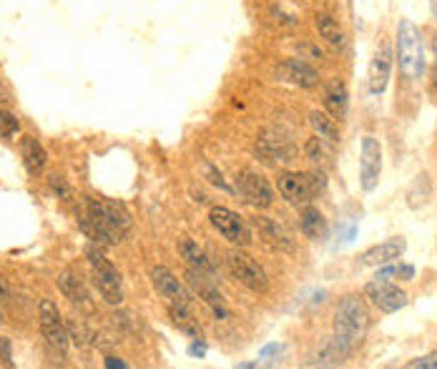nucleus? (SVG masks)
<instances>
[{
  "label": "nucleus",
  "instance_id": "a19ab883",
  "mask_svg": "<svg viewBox=\"0 0 437 369\" xmlns=\"http://www.w3.org/2000/svg\"><path fill=\"white\" fill-rule=\"evenodd\" d=\"M430 3V11H432V18L437 21V0H427Z\"/></svg>",
  "mask_w": 437,
  "mask_h": 369
},
{
  "label": "nucleus",
  "instance_id": "dca6fc26",
  "mask_svg": "<svg viewBox=\"0 0 437 369\" xmlns=\"http://www.w3.org/2000/svg\"><path fill=\"white\" fill-rule=\"evenodd\" d=\"M277 76L282 78V81L297 86V89H314V86H319V73H317V68H312L310 63L302 61V58H284L277 66Z\"/></svg>",
  "mask_w": 437,
  "mask_h": 369
},
{
  "label": "nucleus",
  "instance_id": "ddd939ff",
  "mask_svg": "<svg viewBox=\"0 0 437 369\" xmlns=\"http://www.w3.org/2000/svg\"><path fill=\"white\" fill-rule=\"evenodd\" d=\"M365 294L380 312H385V314H395V312L407 307V302H409L407 292H402L399 287H395V284L382 281V279L370 281L365 287Z\"/></svg>",
  "mask_w": 437,
  "mask_h": 369
},
{
  "label": "nucleus",
  "instance_id": "473e14b6",
  "mask_svg": "<svg viewBox=\"0 0 437 369\" xmlns=\"http://www.w3.org/2000/svg\"><path fill=\"white\" fill-rule=\"evenodd\" d=\"M284 357V347L282 344H266L259 352V364H279Z\"/></svg>",
  "mask_w": 437,
  "mask_h": 369
},
{
  "label": "nucleus",
  "instance_id": "cd10ccee",
  "mask_svg": "<svg viewBox=\"0 0 437 369\" xmlns=\"http://www.w3.org/2000/svg\"><path fill=\"white\" fill-rule=\"evenodd\" d=\"M430 196H432L430 176H427V174H420V176L415 178V183H412L409 191H407V206L409 209H422V206L430 201Z\"/></svg>",
  "mask_w": 437,
  "mask_h": 369
},
{
  "label": "nucleus",
  "instance_id": "f704fd0d",
  "mask_svg": "<svg viewBox=\"0 0 437 369\" xmlns=\"http://www.w3.org/2000/svg\"><path fill=\"white\" fill-rule=\"evenodd\" d=\"M409 369H437V352L425 354V357H417L407 364Z\"/></svg>",
  "mask_w": 437,
  "mask_h": 369
},
{
  "label": "nucleus",
  "instance_id": "e433bc0d",
  "mask_svg": "<svg viewBox=\"0 0 437 369\" xmlns=\"http://www.w3.org/2000/svg\"><path fill=\"white\" fill-rule=\"evenodd\" d=\"M188 354L191 357H206V344H204V339H191V347H188Z\"/></svg>",
  "mask_w": 437,
  "mask_h": 369
},
{
  "label": "nucleus",
  "instance_id": "4468645a",
  "mask_svg": "<svg viewBox=\"0 0 437 369\" xmlns=\"http://www.w3.org/2000/svg\"><path fill=\"white\" fill-rule=\"evenodd\" d=\"M390 76H392V48L390 45H380L375 50L370 61V71H367V89L372 96H382L387 91Z\"/></svg>",
  "mask_w": 437,
  "mask_h": 369
},
{
  "label": "nucleus",
  "instance_id": "7c9ffc66",
  "mask_svg": "<svg viewBox=\"0 0 437 369\" xmlns=\"http://www.w3.org/2000/svg\"><path fill=\"white\" fill-rule=\"evenodd\" d=\"M18 131H21V121H18L13 113L0 108V136L13 138V136H18Z\"/></svg>",
  "mask_w": 437,
  "mask_h": 369
},
{
  "label": "nucleus",
  "instance_id": "9b49d317",
  "mask_svg": "<svg viewBox=\"0 0 437 369\" xmlns=\"http://www.w3.org/2000/svg\"><path fill=\"white\" fill-rule=\"evenodd\" d=\"M237 188H239V193L246 198V204H251L254 209H269V206L274 204V188H271V183L256 171L239 174Z\"/></svg>",
  "mask_w": 437,
  "mask_h": 369
},
{
  "label": "nucleus",
  "instance_id": "4c0bfd02",
  "mask_svg": "<svg viewBox=\"0 0 437 369\" xmlns=\"http://www.w3.org/2000/svg\"><path fill=\"white\" fill-rule=\"evenodd\" d=\"M397 279H402V281H412V279H415V266L399 264V266H397Z\"/></svg>",
  "mask_w": 437,
  "mask_h": 369
},
{
  "label": "nucleus",
  "instance_id": "6ab92c4d",
  "mask_svg": "<svg viewBox=\"0 0 437 369\" xmlns=\"http://www.w3.org/2000/svg\"><path fill=\"white\" fill-rule=\"evenodd\" d=\"M178 254H181V259L188 264V269L201 271V274H206V276H211V279H216V266L211 264V259L206 256V251H204V249H201L199 244H196L191 237L178 239Z\"/></svg>",
  "mask_w": 437,
  "mask_h": 369
},
{
  "label": "nucleus",
  "instance_id": "79ce46f5",
  "mask_svg": "<svg viewBox=\"0 0 437 369\" xmlns=\"http://www.w3.org/2000/svg\"><path fill=\"white\" fill-rule=\"evenodd\" d=\"M6 324V314H3V307H0V327Z\"/></svg>",
  "mask_w": 437,
  "mask_h": 369
},
{
  "label": "nucleus",
  "instance_id": "412c9836",
  "mask_svg": "<svg viewBox=\"0 0 437 369\" xmlns=\"http://www.w3.org/2000/svg\"><path fill=\"white\" fill-rule=\"evenodd\" d=\"M347 108H349L347 86H344L339 78H332L324 89V110L334 118V121H342V118L347 116Z\"/></svg>",
  "mask_w": 437,
  "mask_h": 369
},
{
  "label": "nucleus",
  "instance_id": "4be33fe9",
  "mask_svg": "<svg viewBox=\"0 0 437 369\" xmlns=\"http://www.w3.org/2000/svg\"><path fill=\"white\" fill-rule=\"evenodd\" d=\"M21 156H23V166L30 176H40L48 164V154H45L43 144H40L35 136H23L21 138Z\"/></svg>",
  "mask_w": 437,
  "mask_h": 369
},
{
  "label": "nucleus",
  "instance_id": "58836bf2",
  "mask_svg": "<svg viewBox=\"0 0 437 369\" xmlns=\"http://www.w3.org/2000/svg\"><path fill=\"white\" fill-rule=\"evenodd\" d=\"M103 364H106L108 369H126V367H128V364L123 362L121 357H113V354H108V357L103 359Z\"/></svg>",
  "mask_w": 437,
  "mask_h": 369
},
{
  "label": "nucleus",
  "instance_id": "7ed1b4c3",
  "mask_svg": "<svg viewBox=\"0 0 437 369\" xmlns=\"http://www.w3.org/2000/svg\"><path fill=\"white\" fill-rule=\"evenodd\" d=\"M367 329H370V314H367L365 302L357 294H347L339 299L334 309V334L344 339L352 349H357L367 336Z\"/></svg>",
  "mask_w": 437,
  "mask_h": 369
},
{
  "label": "nucleus",
  "instance_id": "9d476101",
  "mask_svg": "<svg viewBox=\"0 0 437 369\" xmlns=\"http://www.w3.org/2000/svg\"><path fill=\"white\" fill-rule=\"evenodd\" d=\"M382 176V144L375 136H365L360 146V183L367 193L375 191Z\"/></svg>",
  "mask_w": 437,
  "mask_h": 369
},
{
  "label": "nucleus",
  "instance_id": "393cba45",
  "mask_svg": "<svg viewBox=\"0 0 437 369\" xmlns=\"http://www.w3.org/2000/svg\"><path fill=\"white\" fill-rule=\"evenodd\" d=\"M93 287L98 289L101 299L111 307H121L123 302V289H121V276L116 274H101V271H91Z\"/></svg>",
  "mask_w": 437,
  "mask_h": 369
},
{
  "label": "nucleus",
  "instance_id": "6e6552de",
  "mask_svg": "<svg viewBox=\"0 0 437 369\" xmlns=\"http://www.w3.org/2000/svg\"><path fill=\"white\" fill-rule=\"evenodd\" d=\"M254 154H256V159L264 161V164H269V166L287 164L294 156V146L282 131H277V128H264V131L256 136Z\"/></svg>",
  "mask_w": 437,
  "mask_h": 369
},
{
  "label": "nucleus",
  "instance_id": "0eeeda50",
  "mask_svg": "<svg viewBox=\"0 0 437 369\" xmlns=\"http://www.w3.org/2000/svg\"><path fill=\"white\" fill-rule=\"evenodd\" d=\"M38 322H40V331H43V339L48 342V347L58 354H66L68 349V331H66V322H63L61 312H58V304L53 299H43L38 307Z\"/></svg>",
  "mask_w": 437,
  "mask_h": 369
},
{
  "label": "nucleus",
  "instance_id": "c756f323",
  "mask_svg": "<svg viewBox=\"0 0 437 369\" xmlns=\"http://www.w3.org/2000/svg\"><path fill=\"white\" fill-rule=\"evenodd\" d=\"M201 171H204V178L211 183V186L222 188V191H227V193H232V191H234V186L227 181V178H224V174L219 171V169H216L214 164H209V161H206V164L201 166Z\"/></svg>",
  "mask_w": 437,
  "mask_h": 369
},
{
  "label": "nucleus",
  "instance_id": "c85d7f7f",
  "mask_svg": "<svg viewBox=\"0 0 437 369\" xmlns=\"http://www.w3.org/2000/svg\"><path fill=\"white\" fill-rule=\"evenodd\" d=\"M66 331H68V339H71L76 347H89L93 344V331L89 329L84 319H78V317H71L66 319Z\"/></svg>",
  "mask_w": 437,
  "mask_h": 369
},
{
  "label": "nucleus",
  "instance_id": "2eb2a0df",
  "mask_svg": "<svg viewBox=\"0 0 437 369\" xmlns=\"http://www.w3.org/2000/svg\"><path fill=\"white\" fill-rule=\"evenodd\" d=\"M251 229L259 234V239L264 244H269L271 249H277V251H287L292 254L294 251V239L292 234L284 229L279 221H271L269 216H254L251 219Z\"/></svg>",
  "mask_w": 437,
  "mask_h": 369
},
{
  "label": "nucleus",
  "instance_id": "aec40b11",
  "mask_svg": "<svg viewBox=\"0 0 437 369\" xmlns=\"http://www.w3.org/2000/svg\"><path fill=\"white\" fill-rule=\"evenodd\" d=\"M354 349L349 347L344 339H339L337 334L332 336V339H327L324 344L319 347V352H317L314 362H310L312 367H339V364L344 362V359L352 357Z\"/></svg>",
  "mask_w": 437,
  "mask_h": 369
},
{
  "label": "nucleus",
  "instance_id": "a878e982",
  "mask_svg": "<svg viewBox=\"0 0 437 369\" xmlns=\"http://www.w3.org/2000/svg\"><path fill=\"white\" fill-rule=\"evenodd\" d=\"M169 317H171L174 327L181 334H186L188 339H204V329H201L199 319L191 314L188 307H174V304H169Z\"/></svg>",
  "mask_w": 437,
  "mask_h": 369
},
{
  "label": "nucleus",
  "instance_id": "f257e3e1",
  "mask_svg": "<svg viewBox=\"0 0 437 369\" xmlns=\"http://www.w3.org/2000/svg\"><path fill=\"white\" fill-rule=\"evenodd\" d=\"M78 226L91 242L101 246H118L131 232V214L123 204L111 198L84 196L76 211Z\"/></svg>",
  "mask_w": 437,
  "mask_h": 369
},
{
  "label": "nucleus",
  "instance_id": "ea45409f",
  "mask_svg": "<svg viewBox=\"0 0 437 369\" xmlns=\"http://www.w3.org/2000/svg\"><path fill=\"white\" fill-rule=\"evenodd\" d=\"M113 319H116V324H121L126 331H131V314H126V312H116Z\"/></svg>",
  "mask_w": 437,
  "mask_h": 369
},
{
  "label": "nucleus",
  "instance_id": "72a5a7b5",
  "mask_svg": "<svg viewBox=\"0 0 437 369\" xmlns=\"http://www.w3.org/2000/svg\"><path fill=\"white\" fill-rule=\"evenodd\" d=\"M305 151H307V159H310L312 164H322V161H324V146H322V138L319 136L310 138V141H307V146H305Z\"/></svg>",
  "mask_w": 437,
  "mask_h": 369
},
{
  "label": "nucleus",
  "instance_id": "1a4fd4ad",
  "mask_svg": "<svg viewBox=\"0 0 437 369\" xmlns=\"http://www.w3.org/2000/svg\"><path fill=\"white\" fill-rule=\"evenodd\" d=\"M186 284L191 287V292L206 304V307L214 312L216 319H229V309H227V302H224L222 292L216 287V281L211 276L201 274V271H194L188 269L186 271Z\"/></svg>",
  "mask_w": 437,
  "mask_h": 369
},
{
  "label": "nucleus",
  "instance_id": "bb28decb",
  "mask_svg": "<svg viewBox=\"0 0 437 369\" xmlns=\"http://www.w3.org/2000/svg\"><path fill=\"white\" fill-rule=\"evenodd\" d=\"M310 126L314 128V133L319 138H324V141H329V144H339L342 141V131H339L337 121H334L329 113H322V110H314L310 116Z\"/></svg>",
  "mask_w": 437,
  "mask_h": 369
},
{
  "label": "nucleus",
  "instance_id": "f03ea898",
  "mask_svg": "<svg viewBox=\"0 0 437 369\" xmlns=\"http://www.w3.org/2000/svg\"><path fill=\"white\" fill-rule=\"evenodd\" d=\"M397 63L399 71L407 81H420L425 76L427 58H425V43H422L420 28L412 21L402 18L397 23Z\"/></svg>",
  "mask_w": 437,
  "mask_h": 369
},
{
  "label": "nucleus",
  "instance_id": "b1692460",
  "mask_svg": "<svg viewBox=\"0 0 437 369\" xmlns=\"http://www.w3.org/2000/svg\"><path fill=\"white\" fill-rule=\"evenodd\" d=\"M299 226H302V234L310 242H324L327 234H329V226H327V219L322 216V211L310 204L305 206V211L299 216Z\"/></svg>",
  "mask_w": 437,
  "mask_h": 369
},
{
  "label": "nucleus",
  "instance_id": "f3484780",
  "mask_svg": "<svg viewBox=\"0 0 437 369\" xmlns=\"http://www.w3.org/2000/svg\"><path fill=\"white\" fill-rule=\"evenodd\" d=\"M404 249H407V242H404L402 237H395L382 244H375V246H370L367 251H362L357 261H360L362 266H385V264H390V261H397L404 254Z\"/></svg>",
  "mask_w": 437,
  "mask_h": 369
},
{
  "label": "nucleus",
  "instance_id": "c9c22d12",
  "mask_svg": "<svg viewBox=\"0 0 437 369\" xmlns=\"http://www.w3.org/2000/svg\"><path fill=\"white\" fill-rule=\"evenodd\" d=\"M0 362L6 367H13V344L8 336H0Z\"/></svg>",
  "mask_w": 437,
  "mask_h": 369
},
{
  "label": "nucleus",
  "instance_id": "f8f14e48",
  "mask_svg": "<svg viewBox=\"0 0 437 369\" xmlns=\"http://www.w3.org/2000/svg\"><path fill=\"white\" fill-rule=\"evenodd\" d=\"M151 284H154V289L161 297L166 299V304L191 309V294H188V289L176 279V274H174L171 269H166V266H154V269H151Z\"/></svg>",
  "mask_w": 437,
  "mask_h": 369
},
{
  "label": "nucleus",
  "instance_id": "a211bd4d",
  "mask_svg": "<svg viewBox=\"0 0 437 369\" xmlns=\"http://www.w3.org/2000/svg\"><path fill=\"white\" fill-rule=\"evenodd\" d=\"M56 284H58V289H61V294L73 304V307L84 309V312H93V302H91L89 289H86V284L78 279L76 274L63 271V274H58Z\"/></svg>",
  "mask_w": 437,
  "mask_h": 369
},
{
  "label": "nucleus",
  "instance_id": "2f4dec72",
  "mask_svg": "<svg viewBox=\"0 0 437 369\" xmlns=\"http://www.w3.org/2000/svg\"><path fill=\"white\" fill-rule=\"evenodd\" d=\"M48 186H50V191H53L58 198H61V201H71V198H73L71 183H68L63 176H58V174H53V176L48 178Z\"/></svg>",
  "mask_w": 437,
  "mask_h": 369
},
{
  "label": "nucleus",
  "instance_id": "39448f33",
  "mask_svg": "<svg viewBox=\"0 0 437 369\" xmlns=\"http://www.w3.org/2000/svg\"><path fill=\"white\" fill-rule=\"evenodd\" d=\"M227 266L232 271L234 279L246 287L249 292H256V294H264L269 289V279H266V271L251 259L249 254L239 251V249H232L227 254Z\"/></svg>",
  "mask_w": 437,
  "mask_h": 369
},
{
  "label": "nucleus",
  "instance_id": "20e7f679",
  "mask_svg": "<svg viewBox=\"0 0 437 369\" xmlns=\"http://www.w3.org/2000/svg\"><path fill=\"white\" fill-rule=\"evenodd\" d=\"M277 188L289 204L307 206L327 188V178H324V174H317V171L314 174L282 171L277 176Z\"/></svg>",
  "mask_w": 437,
  "mask_h": 369
},
{
  "label": "nucleus",
  "instance_id": "5701e85b",
  "mask_svg": "<svg viewBox=\"0 0 437 369\" xmlns=\"http://www.w3.org/2000/svg\"><path fill=\"white\" fill-rule=\"evenodd\" d=\"M314 28L319 38L324 40L332 50H342L344 48V30L337 23V18L332 13H317L314 16Z\"/></svg>",
  "mask_w": 437,
  "mask_h": 369
},
{
  "label": "nucleus",
  "instance_id": "423d86ee",
  "mask_svg": "<svg viewBox=\"0 0 437 369\" xmlns=\"http://www.w3.org/2000/svg\"><path fill=\"white\" fill-rule=\"evenodd\" d=\"M209 221L216 232L222 234L229 244L234 246H249L251 244V226L237 214V211L227 209V206H214L209 211Z\"/></svg>",
  "mask_w": 437,
  "mask_h": 369
}]
</instances>
